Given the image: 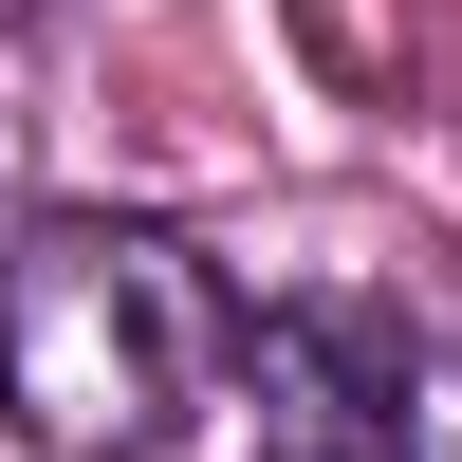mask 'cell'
Wrapping results in <instances>:
<instances>
[{
    "mask_svg": "<svg viewBox=\"0 0 462 462\" xmlns=\"http://www.w3.org/2000/svg\"><path fill=\"white\" fill-rule=\"evenodd\" d=\"M407 462H462V315H426L407 352Z\"/></svg>",
    "mask_w": 462,
    "mask_h": 462,
    "instance_id": "3",
    "label": "cell"
},
{
    "mask_svg": "<svg viewBox=\"0 0 462 462\" xmlns=\"http://www.w3.org/2000/svg\"><path fill=\"white\" fill-rule=\"evenodd\" d=\"M407 352H426V315H389V296H259L241 315L259 462H407Z\"/></svg>",
    "mask_w": 462,
    "mask_h": 462,
    "instance_id": "2",
    "label": "cell"
},
{
    "mask_svg": "<svg viewBox=\"0 0 462 462\" xmlns=\"http://www.w3.org/2000/svg\"><path fill=\"white\" fill-rule=\"evenodd\" d=\"M0 259H19V148H0Z\"/></svg>",
    "mask_w": 462,
    "mask_h": 462,
    "instance_id": "4",
    "label": "cell"
},
{
    "mask_svg": "<svg viewBox=\"0 0 462 462\" xmlns=\"http://www.w3.org/2000/svg\"><path fill=\"white\" fill-rule=\"evenodd\" d=\"M204 370H222V296L167 222H130V204L19 222V259H0V426L37 462H167Z\"/></svg>",
    "mask_w": 462,
    "mask_h": 462,
    "instance_id": "1",
    "label": "cell"
}]
</instances>
